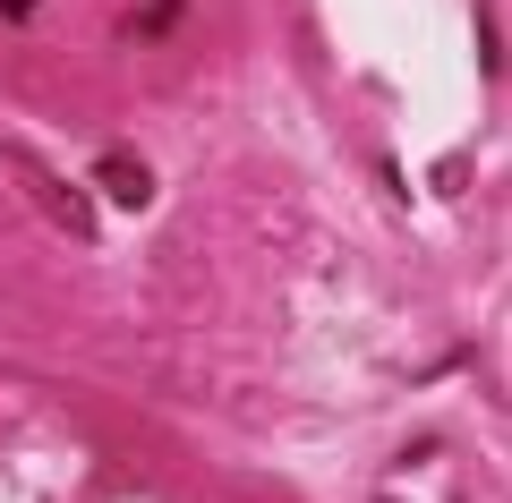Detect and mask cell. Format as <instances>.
<instances>
[{
  "label": "cell",
  "mask_w": 512,
  "mask_h": 503,
  "mask_svg": "<svg viewBox=\"0 0 512 503\" xmlns=\"http://www.w3.org/2000/svg\"><path fill=\"white\" fill-rule=\"evenodd\" d=\"M0 162H9V171L26 180V197H35V214L52 222L60 239H77V248H86V239H94V197H86V188H77L69 171H52V162H43L35 145H18V137L0 145Z\"/></svg>",
  "instance_id": "1"
},
{
  "label": "cell",
  "mask_w": 512,
  "mask_h": 503,
  "mask_svg": "<svg viewBox=\"0 0 512 503\" xmlns=\"http://www.w3.org/2000/svg\"><path fill=\"white\" fill-rule=\"evenodd\" d=\"M94 188L120 197L128 214H146V205H154V171H146V154H128V145H111V154L94 162Z\"/></svg>",
  "instance_id": "2"
},
{
  "label": "cell",
  "mask_w": 512,
  "mask_h": 503,
  "mask_svg": "<svg viewBox=\"0 0 512 503\" xmlns=\"http://www.w3.org/2000/svg\"><path fill=\"white\" fill-rule=\"evenodd\" d=\"M478 69L487 77H504V26H495V9L478 0Z\"/></svg>",
  "instance_id": "3"
},
{
  "label": "cell",
  "mask_w": 512,
  "mask_h": 503,
  "mask_svg": "<svg viewBox=\"0 0 512 503\" xmlns=\"http://www.w3.org/2000/svg\"><path fill=\"white\" fill-rule=\"evenodd\" d=\"M188 0H146V9H137V18H128V35H163L171 18H180Z\"/></svg>",
  "instance_id": "4"
},
{
  "label": "cell",
  "mask_w": 512,
  "mask_h": 503,
  "mask_svg": "<svg viewBox=\"0 0 512 503\" xmlns=\"http://www.w3.org/2000/svg\"><path fill=\"white\" fill-rule=\"evenodd\" d=\"M0 18H9V26H26V18H35V0H0Z\"/></svg>",
  "instance_id": "5"
}]
</instances>
